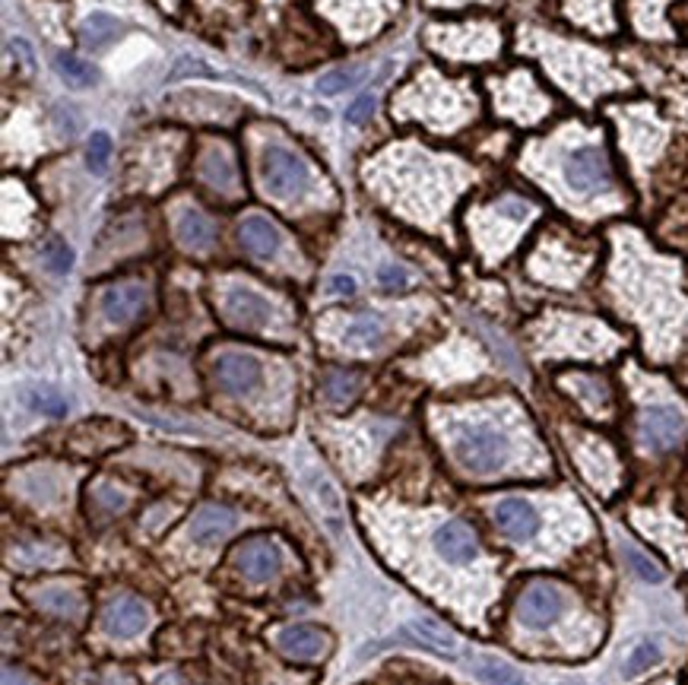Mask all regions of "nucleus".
Instances as JSON below:
<instances>
[{
    "mask_svg": "<svg viewBox=\"0 0 688 685\" xmlns=\"http://www.w3.org/2000/svg\"><path fill=\"white\" fill-rule=\"evenodd\" d=\"M660 660V647L654 644V641H641L635 651L628 654V660H625V676L631 679V676H641L644 670H650V666H654Z\"/></svg>",
    "mask_w": 688,
    "mask_h": 685,
    "instance_id": "obj_31",
    "label": "nucleus"
},
{
    "mask_svg": "<svg viewBox=\"0 0 688 685\" xmlns=\"http://www.w3.org/2000/svg\"><path fill=\"white\" fill-rule=\"evenodd\" d=\"M26 600L42 613L61 622H83L86 619V594L73 584H39L26 587Z\"/></svg>",
    "mask_w": 688,
    "mask_h": 685,
    "instance_id": "obj_9",
    "label": "nucleus"
},
{
    "mask_svg": "<svg viewBox=\"0 0 688 685\" xmlns=\"http://www.w3.org/2000/svg\"><path fill=\"white\" fill-rule=\"evenodd\" d=\"M444 438H448L454 464L473 476H492L505 470L511 460V438L486 419L454 422Z\"/></svg>",
    "mask_w": 688,
    "mask_h": 685,
    "instance_id": "obj_1",
    "label": "nucleus"
},
{
    "mask_svg": "<svg viewBox=\"0 0 688 685\" xmlns=\"http://www.w3.org/2000/svg\"><path fill=\"white\" fill-rule=\"evenodd\" d=\"M175 235L188 251L207 254L216 245V222L197 207H184L175 216Z\"/></svg>",
    "mask_w": 688,
    "mask_h": 685,
    "instance_id": "obj_18",
    "label": "nucleus"
},
{
    "mask_svg": "<svg viewBox=\"0 0 688 685\" xmlns=\"http://www.w3.org/2000/svg\"><path fill=\"white\" fill-rule=\"evenodd\" d=\"M238 527V514L226 505H203L191 517V536L197 543H216Z\"/></svg>",
    "mask_w": 688,
    "mask_h": 685,
    "instance_id": "obj_21",
    "label": "nucleus"
},
{
    "mask_svg": "<svg viewBox=\"0 0 688 685\" xmlns=\"http://www.w3.org/2000/svg\"><path fill=\"white\" fill-rule=\"evenodd\" d=\"M562 181L574 197H606L616 191L612 162L600 143H581L562 156Z\"/></svg>",
    "mask_w": 688,
    "mask_h": 685,
    "instance_id": "obj_3",
    "label": "nucleus"
},
{
    "mask_svg": "<svg viewBox=\"0 0 688 685\" xmlns=\"http://www.w3.org/2000/svg\"><path fill=\"white\" fill-rule=\"evenodd\" d=\"M146 622H150V609L143 600L121 594L102 609V628L111 638H134L140 635Z\"/></svg>",
    "mask_w": 688,
    "mask_h": 685,
    "instance_id": "obj_13",
    "label": "nucleus"
},
{
    "mask_svg": "<svg viewBox=\"0 0 688 685\" xmlns=\"http://www.w3.org/2000/svg\"><path fill=\"white\" fill-rule=\"evenodd\" d=\"M495 105L498 111H505V115L517 118L520 124H536L539 115H546L549 102L543 99V92L533 86V80L527 73H514L511 80L505 83H495Z\"/></svg>",
    "mask_w": 688,
    "mask_h": 685,
    "instance_id": "obj_7",
    "label": "nucleus"
},
{
    "mask_svg": "<svg viewBox=\"0 0 688 685\" xmlns=\"http://www.w3.org/2000/svg\"><path fill=\"white\" fill-rule=\"evenodd\" d=\"M340 343L349 349V353H375V349L384 343V324L375 318V314H359V318L346 321Z\"/></svg>",
    "mask_w": 688,
    "mask_h": 685,
    "instance_id": "obj_23",
    "label": "nucleus"
},
{
    "mask_svg": "<svg viewBox=\"0 0 688 685\" xmlns=\"http://www.w3.org/2000/svg\"><path fill=\"white\" fill-rule=\"evenodd\" d=\"M222 318L238 330H267L273 308L251 286H229L222 292Z\"/></svg>",
    "mask_w": 688,
    "mask_h": 685,
    "instance_id": "obj_8",
    "label": "nucleus"
},
{
    "mask_svg": "<svg viewBox=\"0 0 688 685\" xmlns=\"http://www.w3.org/2000/svg\"><path fill=\"white\" fill-rule=\"evenodd\" d=\"M58 73H61L67 83H73V86H92V83H96V70H92L86 61L73 58V54H61V58H58Z\"/></svg>",
    "mask_w": 688,
    "mask_h": 685,
    "instance_id": "obj_29",
    "label": "nucleus"
},
{
    "mask_svg": "<svg viewBox=\"0 0 688 685\" xmlns=\"http://www.w3.org/2000/svg\"><path fill=\"white\" fill-rule=\"evenodd\" d=\"M349 86H352V73L349 70H330L318 80V89L324 92V96H340V92H346Z\"/></svg>",
    "mask_w": 688,
    "mask_h": 685,
    "instance_id": "obj_35",
    "label": "nucleus"
},
{
    "mask_svg": "<svg viewBox=\"0 0 688 685\" xmlns=\"http://www.w3.org/2000/svg\"><path fill=\"white\" fill-rule=\"evenodd\" d=\"M378 283L390 292H397V289H406L409 283H413V276H409L406 267H397V264H387L378 270Z\"/></svg>",
    "mask_w": 688,
    "mask_h": 685,
    "instance_id": "obj_34",
    "label": "nucleus"
},
{
    "mask_svg": "<svg viewBox=\"0 0 688 685\" xmlns=\"http://www.w3.org/2000/svg\"><path fill=\"white\" fill-rule=\"evenodd\" d=\"M375 108H378L375 96H359L356 102L349 105L346 118H349L352 124H365V121H371V115H375Z\"/></svg>",
    "mask_w": 688,
    "mask_h": 685,
    "instance_id": "obj_37",
    "label": "nucleus"
},
{
    "mask_svg": "<svg viewBox=\"0 0 688 685\" xmlns=\"http://www.w3.org/2000/svg\"><path fill=\"white\" fill-rule=\"evenodd\" d=\"M622 552H625V559H628V568L635 571V575L641 578V581H650V584H657V581H663V568L650 559V555H644L641 549H635V546H622Z\"/></svg>",
    "mask_w": 688,
    "mask_h": 685,
    "instance_id": "obj_30",
    "label": "nucleus"
},
{
    "mask_svg": "<svg viewBox=\"0 0 688 685\" xmlns=\"http://www.w3.org/2000/svg\"><path fill=\"white\" fill-rule=\"evenodd\" d=\"M562 387L578 403H584L587 413H593V416H609L612 413V391H609V384L600 375L574 372V375L562 378Z\"/></svg>",
    "mask_w": 688,
    "mask_h": 685,
    "instance_id": "obj_19",
    "label": "nucleus"
},
{
    "mask_svg": "<svg viewBox=\"0 0 688 685\" xmlns=\"http://www.w3.org/2000/svg\"><path fill=\"white\" fill-rule=\"evenodd\" d=\"M308 479H311L314 495H318V502L327 508V514H340V495L333 492V486L327 483V479L321 473H308Z\"/></svg>",
    "mask_w": 688,
    "mask_h": 685,
    "instance_id": "obj_33",
    "label": "nucleus"
},
{
    "mask_svg": "<svg viewBox=\"0 0 688 685\" xmlns=\"http://www.w3.org/2000/svg\"><path fill=\"white\" fill-rule=\"evenodd\" d=\"M238 242L241 248H245L251 257H257V261H270V257L280 251V229L273 226V222L267 216H248L241 219V229H238Z\"/></svg>",
    "mask_w": 688,
    "mask_h": 685,
    "instance_id": "obj_20",
    "label": "nucleus"
},
{
    "mask_svg": "<svg viewBox=\"0 0 688 685\" xmlns=\"http://www.w3.org/2000/svg\"><path fill=\"white\" fill-rule=\"evenodd\" d=\"M276 647L289 660H318L327 654L330 638L314 625H286L276 632Z\"/></svg>",
    "mask_w": 688,
    "mask_h": 685,
    "instance_id": "obj_16",
    "label": "nucleus"
},
{
    "mask_svg": "<svg viewBox=\"0 0 688 685\" xmlns=\"http://www.w3.org/2000/svg\"><path fill=\"white\" fill-rule=\"evenodd\" d=\"M108 156H111V140H108V134H92V140H89V156H86L89 169L96 172V175H102V172L108 169Z\"/></svg>",
    "mask_w": 688,
    "mask_h": 685,
    "instance_id": "obj_32",
    "label": "nucleus"
},
{
    "mask_svg": "<svg viewBox=\"0 0 688 685\" xmlns=\"http://www.w3.org/2000/svg\"><path fill=\"white\" fill-rule=\"evenodd\" d=\"M235 568L238 575H245L254 584H264L280 575L283 568V552L270 536H251L235 549Z\"/></svg>",
    "mask_w": 688,
    "mask_h": 685,
    "instance_id": "obj_10",
    "label": "nucleus"
},
{
    "mask_svg": "<svg viewBox=\"0 0 688 685\" xmlns=\"http://www.w3.org/2000/svg\"><path fill=\"white\" fill-rule=\"evenodd\" d=\"M387 644H413V647H429V651L441 657H454L457 654V638L448 632L444 625L432 619H416L406 628H400V635H394Z\"/></svg>",
    "mask_w": 688,
    "mask_h": 685,
    "instance_id": "obj_17",
    "label": "nucleus"
},
{
    "mask_svg": "<svg viewBox=\"0 0 688 685\" xmlns=\"http://www.w3.org/2000/svg\"><path fill=\"white\" fill-rule=\"evenodd\" d=\"M150 305V289L137 280H127V283H115L102 292V314L108 324H130L137 321L140 314Z\"/></svg>",
    "mask_w": 688,
    "mask_h": 685,
    "instance_id": "obj_12",
    "label": "nucleus"
},
{
    "mask_svg": "<svg viewBox=\"0 0 688 685\" xmlns=\"http://www.w3.org/2000/svg\"><path fill=\"white\" fill-rule=\"evenodd\" d=\"M197 169H200V178L207 181L213 191L235 194V188H238L235 162H232V156L226 150H222V146H210V150H203Z\"/></svg>",
    "mask_w": 688,
    "mask_h": 685,
    "instance_id": "obj_22",
    "label": "nucleus"
},
{
    "mask_svg": "<svg viewBox=\"0 0 688 685\" xmlns=\"http://www.w3.org/2000/svg\"><path fill=\"white\" fill-rule=\"evenodd\" d=\"M80 35H83V42L89 48H102L111 39H118V35H121V23L115 20V16H108V13H92V16H86Z\"/></svg>",
    "mask_w": 688,
    "mask_h": 685,
    "instance_id": "obj_25",
    "label": "nucleus"
},
{
    "mask_svg": "<svg viewBox=\"0 0 688 685\" xmlns=\"http://www.w3.org/2000/svg\"><path fill=\"white\" fill-rule=\"evenodd\" d=\"M4 685H29L23 670H13V666H4Z\"/></svg>",
    "mask_w": 688,
    "mask_h": 685,
    "instance_id": "obj_39",
    "label": "nucleus"
},
{
    "mask_svg": "<svg viewBox=\"0 0 688 685\" xmlns=\"http://www.w3.org/2000/svg\"><path fill=\"white\" fill-rule=\"evenodd\" d=\"M435 552L444 562L467 565L479 555V536L467 521H448L435 533Z\"/></svg>",
    "mask_w": 688,
    "mask_h": 685,
    "instance_id": "obj_14",
    "label": "nucleus"
},
{
    "mask_svg": "<svg viewBox=\"0 0 688 685\" xmlns=\"http://www.w3.org/2000/svg\"><path fill=\"white\" fill-rule=\"evenodd\" d=\"M359 387H362V378L356 372H346V368H333V372H327L324 381H321V394L333 406H346L349 400H356Z\"/></svg>",
    "mask_w": 688,
    "mask_h": 685,
    "instance_id": "obj_24",
    "label": "nucleus"
},
{
    "mask_svg": "<svg viewBox=\"0 0 688 685\" xmlns=\"http://www.w3.org/2000/svg\"><path fill=\"white\" fill-rule=\"evenodd\" d=\"M327 292L330 295H340V299H349V295H356V280H352L349 273H337L327 280Z\"/></svg>",
    "mask_w": 688,
    "mask_h": 685,
    "instance_id": "obj_38",
    "label": "nucleus"
},
{
    "mask_svg": "<svg viewBox=\"0 0 688 685\" xmlns=\"http://www.w3.org/2000/svg\"><path fill=\"white\" fill-rule=\"evenodd\" d=\"M213 378L219 384V391H226L229 397H251L260 381H264V365L254 359L251 353H219L213 362Z\"/></svg>",
    "mask_w": 688,
    "mask_h": 685,
    "instance_id": "obj_6",
    "label": "nucleus"
},
{
    "mask_svg": "<svg viewBox=\"0 0 688 685\" xmlns=\"http://www.w3.org/2000/svg\"><path fill=\"white\" fill-rule=\"evenodd\" d=\"M562 609H565V597L559 587L530 584L517 600V622L524 628H533V632H543V628H549L562 616Z\"/></svg>",
    "mask_w": 688,
    "mask_h": 685,
    "instance_id": "obj_11",
    "label": "nucleus"
},
{
    "mask_svg": "<svg viewBox=\"0 0 688 685\" xmlns=\"http://www.w3.org/2000/svg\"><path fill=\"white\" fill-rule=\"evenodd\" d=\"M26 400L32 410H39L45 416H54V419L67 416V400L58 391H51V387H32V391H26Z\"/></svg>",
    "mask_w": 688,
    "mask_h": 685,
    "instance_id": "obj_27",
    "label": "nucleus"
},
{
    "mask_svg": "<svg viewBox=\"0 0 688 685\" xmlns=\"http://www.w3.org/2000/svg\"><path fill=\"white\" fill-rule=\"evenodd\" d=\"M260 188H264V194L273 197L276 203L302 200L311 191L308 162L280 143L264 146V153H260Z\"/></svg>",
    "mask_w": 688,
    "mask_h": 685,
    "instance_id": "obj_2",
    "label": "nucleus"
},
{
    "mask_svg": "<svg viewBox=\"0 0 688 685\" xmlns=\"http://www.w3.org/2000/svg\"><path fill=\"white\" fill-rule=\"evenodd\" d=\"M45 264H48L54 273H67V270H70V264H73V254H70V248H67V245L51 242V245L45 248Z\"/></svg>",
    "mask_w": 688,
    "mask_h": 685,
    "instance_id": "obj_36",
    "label": "nucleus"
},
{
    "mask_svg": "<svg viewBox=\"0 0 688 685\" xmlns=\"http://www.w3.org/2000/svg\"><path fill=\"white\" fill-rule=\"evenodd\" d=\"M688 419L676 403H650L638 416V441L644 451L666 454L682 444Z\"/></svg>",
    "mask_w": 688,
    "mask_h": 685,
    "instance_id": "obj_5",
    "label": "nucleus"
},
{
    "mask_svg": "<svg viewBox=\"0 0 688 685\" xmlns=\"http://www.w3.org/2000/svg\"><path fill=\"white\" fill-rule=\"evenodd\" d=\"M476 673L482 682H489V685H527V679L520 676L514 666L501 663V660H482L476 666Z\"/></svg>",
    "mask_w": 688,
    "mask_h": 685,
    "instance_id": "obj_28",
    "label": "nucleus"
},
{
    "mask_svg": "<svg viewBox=\"0 0 688 685\" xmlns=\"http://www.w3.org/2000/svg\"><path fill=\"white\" fill-rule=\"evenodd\" d=\"M127 505H130V495H127L124 489H118V486H111V483H99V486L89 489V508L99 511V514L115 517V514H121Z\"/></svg>",
    "mask_w": 688,
    "mask_h": 685,
    "instance_id": "obj_26",
    "label": "nucleus"
},
{
    "mask_svg": "<svg viewBox=\"0 0 688 685\" xmlns=\"http://www.w3.org/2000/svg\"><path fill=\"white\" fill-rule=\"evenodd\" d=\"M451 86L441 92V99H432L429 80H419L413 89H406L400 96V105H394V111L400 115H413V118H425V124H432L435 131H454L463 121L470 118V111L476 115V102L467 99V92L460 96H451Z\"/></svg>",
    "mask_w": 688,
    "mask_h": 685,
    "instance_id": "obj_4",
    "label": "nucleus"
},
{
    "mask_svg": "<svg viewBox=\"0 0 688 685\" xmlns=\"http://www.w3.org/2000/svg\"><path fill=\"white\" fill-rule=\"evenodd\" d=\"M495 524L508 540L524 543L539 533V514L530 502H524V498H501L495 505Z\"/></svg>",
    "mask_w": 688,
    "mask_h": 685,
    "instance_id": "obj_15",
    "label": "nucleus"
}]
</instances>
